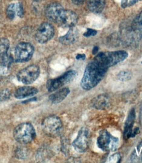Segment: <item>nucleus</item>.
Returning <instances> with one entry per match:
<instances>
[{"label":"nucleus","mask_w":142,"mask_h":163,"mask_svg":"<svg viewBox=\"0 0 142 163\" xmlns=\"http://www.w3.org/2000/svg\"><path fill=\"white\" fill-rule=\"evenodd\" d=\"M108 69L101 61L95 57L86 66L80 86L86 91L91 90L96 87L105 77Z\"/></svg>","instance_id":"1"},{"label":"nucleus","mask_w":142,"mask_h":163,"mask_svg":"<svg viewBox=\"0 0 142 163\" xmlns=\"http://www.w3.org/2000/svg\"><path fill=\"white\" fill-rule=\"evenodd\" d=\"M13 136L17 142L21 144H27L36 138V134L32 123L25 122L19 124L15 127Z\"/></svg>","instance_id":"2"},{"label":"nucleus","mask_w":142,"mask_h":163,"mask_svg":"<svg viewBox=\"0 0 142 163\" xmlns=\"http://www.w3.org/2000/svg\"><path fill=\"white\" fill-rule=\"evenodd\" d=\"M128 56L127 52L123 50H120V51L101 52L98 54L95 57L101 61L105 66L109 68L126 60Z\"/></svg>","instance_id":"3"},{"label":"nucleus","mask_w":142,"mask_h":163,"mask_svg":"<svg viewBox=\"0 0 142 163\" xmlns=\"http://www.w3.org/2000/svg\"><path fill=\"white\" fill-rule=\"evenodd\" d=\"M119 140L113 136L109 132L103 130L99 134L97 140V145L103 151H114L118 148Z\"/></svg>","instance_id":"4"},{"label":"nucleus","mask_w":142,"mask_h":163,"mask_svg":"<svg viewBox=\"0 0 142 163\" xmlns=\"http://www.w3.org/2000/svg\"><path fill=\"white\" fill-rule=\"evenodd\" d=\"M77 75L74 70H70L55 79L49 80L47 83V88L49 92H54L62 88L65 85L71 83Z\"/></svg>","instance_id":"5"},{"label":"nucleus","mask_w":142,"mask_h":163,"mask_svg":"<svg viewBox=\"0 0 142 163\" xmlns=\"http://www.w3.org/2000/svg\"><path fill=\"white\" fill-rule=\"evenodd\" d=\"M40 73V68L36 65H31L19 71L17 77L19 82L24 85H30L36 81Z\"/></svg>","instance_id":"6"},{"label":"nucleus","mask_w":142,"mask_h":163,"mask_svg":"<svg viewBox=\"0 0 142 163\" xmlns=\"http://www.w3.org/2000/svg\"><path fill=\"white\" fill-rule=\"evenodd\" d=\"M34 52V46L28 42L18 44L14 50V60L18 63L28 61L31 59Z\"/></svg>","instance_id":"7"},{"label":"nucleus","mask_w":142,"mask_h":163,"mask_svg":"<svg viewBox=\"0 0 142 163\" xmlns=\"http://www.w3.org/2000/svg\"><path fill=\"white\" fill-rule=\"evenodd\" d=\"M41 127L46 134L53 136L59 133L62 128V122L57 116H49L42 121Z\"/></svg>","instance_id":"8"},{"label":"nucleus","mask_w":142,"mask_h":163,"mask_svg":"<svg viewBox=\"0 0 142 163\" xmlns=\"http://www.w3.org/2000/svg\"><path fill=\"white\" fill-rule=\"evenodd\" d=\"M55 30L53 26L49 23L41 24L36 32L35 38L38 43L44 44L50 40L54 36Z\"/></svg>","instance_id":"9"},{"label":"nucleus","mask_w":142,"mask_h":163,"mask_svg":"<svg viewBox=\"0 0 142 163\" xmlns=\"http://www.w3.org/2000/svg\"><path fill=\"white\" fill-rule=\"evenodd\" d=\"M88 134L89 131L85 127H82L78 131L77 137L72 142V146L78 153L86 152L88 148Z\"/></svg>","instance_id":"10"},{"label":"nucleus","mask_w":142,"mask_h":163,"mask_svg":"<svg viewBox=\"0 0 142 163\" xmlns=\"http://www.w3.org/2000/svg\"><path fill=\"white\" fill-rule=\"evenodd\" d=\"M78 16L71 10L63 9L57 20V24L64 28H72L77 23Z\"/></svg>","instance_id":"11"},{"label":"nucleus","mask_w":142,"mask_h":163,"mask_svg":"<svg viewBox=\"0 0 142 163\" xmlns=\"http://www.w3.org/2000/svg\"><path fill=\"white\" fill-rule=\"evenodd\" d=\"M63 9V7L59 3H52L49 4L45 9L46 17L49 21L57 23Z\"/></svg>","instance_id":"12"},{"label":"nucleus","mask_w":142,"mask_h":163,"mask_svg":"<svg viewBox=\"0 0 142 163\" xmlns=\"http://www.w3.org/2000/svg\"><path fill=\"white\" fill-rule=\"evenodd\" d=\"M6 14L9 19L13 20L17 15L19 17H23L25 15V11L21 3H11L7 7Z\"/></svg>","instance_id":"13"},{"label":"nucleus","mask_w":142,"mask_h":163,"mask_svg":"<svg viewBox=\"0 0 142 163\" xmlns=\"http://www.w3.org/2000/svg\"><path fill=\"white\" fill-rule=\"evenodd\" d=\"M38 89L31 86H24L18 87L14 92V96L17 99H23L32 97L38 93Z\"/></svg>","instance_id":"14"},{"label":"nucleus","mask_w":142,"mask_h":163,"mask_svg":"<svg viewBox=\"0 0 142 163\" xmlns=\"http://www.w3.org/2000/svg\"><path fill=\"white\" fill-rule=\"evenodd\" d=\"M91 105L97 110H105L110 105L109 96L106 95H99L91 100Z\"/></svg>","instance_id":"15"},{"label":"nucleus","mask_w":142,"mask_h":163,"mask_svg":"<svg viewBox=\"0 0 142 163\" xmlns=\"http://www.w3.org/2000/svg\"><path fill=\"white\" fill-rule=\"evenodd\" d=\"M136 118V113L135 110L133 109L130 112L128 116V118L126 119V122L124 126V137L125 139H129L132 137V132H133V126Z\"/></svg>","instance_id":"16"},{"label":"nucleus","mask_w":142,"mask_h":163,"mask_svg":"<svg viewBox=\"0 0 142 163\" xmlns=\"http://www.w3.org/2000/svg\"><path fill=\"white\" fill-rule=\"evenodd\" d=\"M78 37V33L77 30L72 27V28H70L69 30L64 36H61L59 40L61 44L64 45H70L74 43L77 40Z\"/></svg>","instance_id":"17"},{"label":"nucleus","mask_w":142,"mask_h":163,"mask_svg":"<svg viewBox=\"0 0 142 163\" xmlns=\"http://www.w3.org/2000/svg\"><path fill=\"white\" fill-rule=\"evenodd\" d=\"M70 93V89L67 87L60 88L57 90L49 96V100L53 104H59L63 101L64 99L67 98V96Z\"/></svg>","instance_id":"18"},{"label":"nucleus","mask_w":142,"mask_h":163,"mask_svg":"<svg viewBox=\"0 0 142 163\" xmlns=\"http://www.w3.org/2000/svg\"><path fill=\"white\" fill-rule=\"evenodd\" d=\"M105 0H88V7L90 11L99 13L105 8Z\"/></svg>","instance_id":"19"},{"label":"nucleus","mask_w":142,"mask_h":163,"mask_svg":"<svg viewBox=\"0 0 142 163\" xmlns=\"http://www.w3.org/2000/svg\"><path fill=\"white\" fill-rule=\"evenodd\" d=\"M132 29L138 34H142V12L134 19L132 23Z\"/></svg>","instance_id":"20"},{"label":"nucleus","mask_w":142,"mask_h":163,"mask_svg":"<svg viewBox=\"0 0 142 163\" xmlns=\"http://www.w3.org/2000/svg\"><path fill=\"white\" fill-rule=\"evenodd\" d=\"M9 48V41L5 38H0V57L7 54Z\"/></svg>","instance_id":"21"},{"label":"nucleus","mask_w":142,"mask_h":163,"mask_svg":"<svg viewBox=\"0 0 142 163\" xmlns=\"http://www.w3.org/2000/svg\"><path fill=\"white\" fill-rule=\"evenodd\" d=\"M132 73L130 71H122L118 73L117 79L121 81H127L132 79Z\"/></svg>","instance_id":"22"},{"label":"nucleus","mask_w":142,"mask_h":163,"mask_svg":"<svg viewBox=\"0 0 142 163\" xmlns=\"http://www.w3.org/2000/svg\"><path fill=\"white\" fill-rule=\"evenodd\" d=\"M140 1L141 0H121V6L123 8H126V7L135 5Z\"/></svg>","instance_id":"23"},{"label":"nucleus","mask_w":142,"mask_h":163,"mask_svg":"<svg viewBox=\"0 0 142 163\" xmlns=\"http://www.w3.org/2000/svg\"><path fill=\"white\" fill-rule=\"evenodd\" d=\"M11 92L9 89H4L0 92V101H5L10 98Z\"/></svg>","instance_id":"24"},{"label":"nucleus","mask_w":142,"mask_h":163,"mask_svg":"<svg viewBox=\"0 0 142 163\" xmlns=\"http://www.w3.org/2000/svg\"><path fill=\"white\" fill-rule=\"evenodd\" d=\"M121 159V154L118 153H115L111 155V156L109 158V162H114V163H117L120 162Z\"/></svg>","instance_id":"25"},{"label":"nucleus","mask_w":142,"mask_h":163,"mask_svg":"<svg viewBox=\"0 0 142 163\" xmlns=\"http://www.w3.org/2000/svg\"><path fill=\"white\" fill-rule=\"evenodd\" d=\"M97 34V31L91 29H88L86 32L84 34V36L86 37H90L94 36Z\"/></svg>","instance_id":"26"},{"label":"nucleus","mask_w":142,"mask_h":163,"mask_svg":"<svg viewBox=\"0 0 142 163\" xmlns=\"http://www.w3.org/2000/svg\"><path fill=\"white\" fill-rule=\"evenodd\" d=\"M8 69L9 68H7L6 66L0 64V75H5L8 73Z\"/></svg>","instance_id":"27"},{"label":"nucleus","mask_w":142,"mask_h":163,"mask_svg":"<svg viewBox=\"0 0 142 163\" xmlns=\"http://www.w3.org/2000/svg\"><path fill=\"white\" fill-rule=\"evenodd\" d=\"M26 152L25 151H22V149H20V150H17V152H16V154H17V157L18 158H23L26 157Z\"/></svg>","instance_id":"28"},{"label":"nucleus","mask_w":142,"mask_h":163,"mask_svg":"<svg viewBox=\"0 0 142 163\" xmlns=\"http://www.w3.org/2000/svg\"><path fill=\"white\" fill-rule=\"evenodd\" d=\"M76 60H84L86 59V55L84 54H78L76 55Z\"/></svg>","instance_id":"29"},{"label":"nucleus","mask_w":142,"mask_h":163,"mask_svg":"<svg viewBox=\"0 0 142 163\" xmlns=\"http://www.w3.org/2000/svg\"><path fill=\"white\" fill-rule=\"evenodd\" d=\"M72 2L74 3V4L79 5L82 4V3L85 2V0H72Z\"/></svg>","instance_id":"30"},{"label":"nucleus","mask_w":142,"mask_h":163,"mask_svg":"<svg viewBox=\"0 0 142 163\" xmlns=\"http://www.w3.org/2000/svg\"><path fill=\"white\" fill-rule=\"evenodd\" d=\"M98 50H99L98 47H97V46H95V47L94 48L93 50H92V53H93V54H96L97 53V52H98Z\"/></svg>","instance_id":"31"},{"label":"nucleus","mask_w":142,"mask_h":163,"mask_svg":"<svg viewBox=\"0 0 142 163\" xmlns=\"http://www.w3.org/2000/svg\"><path fill=\"white\" fill-rule=\"evenodd\" d=\"M142 149V141L140 143V144L137 147V149Z\"/></svg>","instance_id":"32"},{"label":"nucleus","mask_w":142,"mask_h":163,"mask_svg":"<svg viewBox=\"0 0 142 163\" xmlns=\"http://www.w3.org/2000/svg\"><path fill=\"white\" fill-rule=\"evenodd\" d=\"M141 64H142V62H141Z\"/></svg>","instance_id":"33"}]
</instances>
